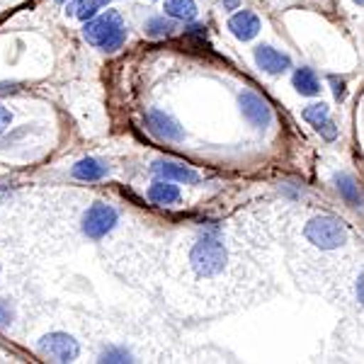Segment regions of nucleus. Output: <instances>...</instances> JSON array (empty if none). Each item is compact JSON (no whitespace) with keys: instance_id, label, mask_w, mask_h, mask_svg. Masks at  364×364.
Segmentation results:
<instances>
[{"instance_id":"8","label":"nucleus","mask_w":364,"mask_h":364,"mask_svg":"<svg viewBox=\"0 0 364 364\" xmlns=\"http://www.w3.org/2000/svg\"><path fill=\"white\" fill-rule=\"evenodd\" d=\"M146 119H149L151 132L158 134V136H163L168 141H182V139H185V129H182L170 114L161 112V109H151Z\"/></svg>"},{"instance_id":"20","label":"nucleus","mask_w":364,"mask_h":364,"mask_svg":"<svg viewBox=\"0 0 364 364\" xmlns=\"http://www.w3.org/2000/svg\"><path fill=\"white\" fill-rule=\"evenodd\" d=\"M10 321H13V309H10L8 301H3V299H0V328L10 326Z\"/></svg>"},{"instance_id":"5","label":"nucleus","mask_w":364,"mask_h":364,"mask_svg":"<svg viewBox=\"0 0 364 364\" xmlns=\"http://www.w3.org/2000/svg\"><path fill=\"white\" fill-rule=\"evenodd\" d=\"M39 350L54 362H75L80 355V345L68 333H49L39 340Z\"/></svg>"},{"instance_id":"9","label":"nucleus","mask_w":364,"mask_h":364,"mask_svg":"<svg viewBox=\"0 0 364 364\" xmlns=\"http://www.w3.org/2000/svg\"><path fill=\"white\" fill-rule=\"evenodd\" d=\"M228 29H231V34L240 39V42H250L260 32V17L250 13V10H240V13H236L228 20Z\"/></svg>"},{"instance_id":"2","label":"nucleus","mask_w":364,"mask_h":364,"mask_svg":"<svg viewBox=\"0 0 364 364\" xmlns=\"http://www.w3.org/2000/svg\"><path fill=\"white\" fill-rule=\"evenodd\" d=\"M190 262L199 277H214L226 265V248L216 236H204L195 243L190 252Z\"/></svg>"},{"instance_id":"6","label":"nucleus","mask_w":364,"mask_h":364,"mask_svg":"<svg viewBox=\"0 0 364 364\" xmlns=\"http://www.w3.org/2000/svg\"><path fill=\"white\" fill-rule=\"evenodd\" d=\"M238 102H240V112H243V117L252 127L260 129V132L269 127V122H272V109H269V105L260 95H255V92H243Z\"/></svg>"},{"instance_id":"7","label":"nucleus","mask_w":364,"mask_h":364,"mask_svg":"<svg viewBox=\"0 0 364 364\" xmlns=\"http://www.w3.org/2000/svg\"><path fill=\"white\" fill-rule=\"evenodd\" d=\"M255 63H257V68H262L265 73H272V75L284 73L287 68H291V58L267 44L255 46Z\"/></svg>"},{"instance_id":"21","label":"nucleus","mask_w":364,"mask_h":364,"mask_svg":"<svg viewBox=\"0 0 364 364\" xmlns=\"http://www.w3.org/2000/svg\"><path fill=\"white\" fill-rule=\"evenodd\" d=\"M331 83H333V92H336L338 100L345 97V80L338 78V75H331Z\"/></svg>"},{"instance_id":"15","label":"nucleus","mask_w":364,"mask_h":364,"mask_svg":"<svg viewBox=\"0 0 364 364\" xmlns=\"http://www.w3.org/2000/svg\"><path fill=\"white\" fill-rule=\"evenodd\" d=\"M336 187L340 195L345 197V202L352 204V207H360L362 204V195H360V187H357L355 178H350V175H336Z\"/></svg>"},{"instance_id":"13","label":"nucleus","mask_w":364,"mask_h":364,"mask_svg":"<svg viewBox=\"0 0 364 364\" xmlns=\"http://www.w3.org/2000/svg\"><path fill=\"white\" fill-rule=\"evenodd\" d=\"M291 83H294V87L301 92V95L314 97V95H318V92H321V83H318V78H316V73L311 68H296Z\"/></svg>"},{"instance_id":"25","label":"nucleus","mask_w":364,"mask_h":364,"mask_svg":"<svg viewBox=\"0 0 364 364\" xmlns=\"http://www.w3.org/2000/svg\"><path fill=\"white\" fill-rule=\"evenodd\" d=\"M15 85H0V95H5V92H13Z\"/></svg>"},{"instance_id":"3","label":"nucleus","mask_w":364,"mask_h":364,"mask_svg":"<svg viewBox=\"0 0 364 364\" xmlns=\"http://www.w3.org/2000/svg\"><path fill=\"white\" fill-rule=\"evenodd\" d=\"M304 236L309 238V243H314L321 250H336L340 245L348 243V228L343 226V221L336 216H316L311 219Z\"/></svg>"},{"instance_id":"11","label":"nucleus","mask_w":364,"mask_h":364,"mask_svg":"<svg viewBox=\"0 0 364 364\" xmlns=\"http://www.w3.org/2000/svg\"><path fill=\"white\" fill-rule=\"evenodd\" d=\"M149 199L158 207H170V204L180 202V190L178 185H173L170 180H156L154 185L149 187Z\"/></svg>"},{"instance_id":"14","label":"nucleus","mask_w":364,"mask_h":364,"mask_svg":"<svg viewBox=\"0 0 364 364\" xmlns=\"http://www.w3.org/2000/svg\"><path fill=\"white\" fill-rule=\"evenodd\" d=\"M166 13L173 17V20L190 22L197 17V5H195V0H166Z\"/></svg>"},{"instance_id":"24","label":"nucleus","mask_w":364,"mask_h":364,"mask_svg":"<svg viewBox=\"0 0 364 364\" xmlns=\"http://www.w3.org/2000/svg\"><path fill=\"white\" fill-rule=\"evenodd\" d=\"M357 299H360V304H362V274H360V279H357Z\"/></svg>"},{"instance_id":"18","label":"nucleus","mask_w":364,"mask_h":364,"mask_svg":"<svg viewBox=\"0 0 364 364\" xmlns=\"http://www.w3.org/2000/svg\"><path fill=\"white\" fill-rule=\"evenodd\" d=\"M100 362H109V364H119V362H134V355L127 352L124 348H107L100 355Z\"/></svg>"},{"instance_id":"16","label":"nucleus","mask_w":364,"mask_h":364,"mask_svg":"<svg viewBox=\"0 0 364 364\" xmlns=\"http://www.w3.org/2000/svg\"><path fill=\"white\" fill-rule=\"evenodd\" d=\"M144 29H146V34H149V37H168V34H173L175 22L166 20V17H151V20L146 22Z\"/></svg>"},{"instance_id":"23","label":"nucleus","mask_w":364,"mask_h":364,"mask_svg":"<svg viewBox=\"0 0 364 364\" xmlns=\"http://www.w3.org/2000/svg\"><path fill=\"white\" fill-rule=\"evenodd\" d=\"M221 5H224L226 10H236L238 8V0H221Z\"/></svg>"},{"instance_id":"1","label":"nucleus","mask_w":364,"mask_h":364,"mask_svg":"<svg viewBox=\"0 0 364 364\" xmlns=\"http://www.w3.org/2000/svg\"><path fill=\"white\" fill-rule=\"evenodd\" d=\"M83 37L102 51H117V49H122V44H124V39H127V27H124V22H122L119 13L109 10V13H105L100 17L85 20Z\"/></svg>"},{"instance_id":"12","label":"nucleus","mask_w":364,"mask_h":364,"mask_svg":"<svg viewBox=\"0 0 364 364\" xmlns=\"http://www.w3.org/2000/svg\"><path fill=\"white\" fill-rule=\"evenodd\" d=\"M109 168L105 166L102 161H95V158H83L73 166V178L78 180H85V182H92V180H102L107 178Z\"/></svg>"},{"instance_id":"26","label":"nucleus","mask_w":364,"mask_h":364,"mask_svg":"<svg viewBox=\"0 0 364 364\" xmlns=\"http://www.w3.org/2000/svg\"><path fill=\"white\" fill-rule=\"evenodd\" d=\"M355 3H357V5H362V3H364V0H355Z\"/></svg>"},{"instance_id":"4","label":"nucleus","mask_w":364,"mask_h":364,"mask_svg":"<svg viewBox=\"0 0 364 364\" xmlns=\"http://www.w3.org/2000/svg\"><path fill=\"white\" fill-rule=\"evenodd\" d=\"M117 219H119V214H117L114 207L105 202H95L83 216V233L90 240H102L114 228Z\"/></svg>"},{"instance_id":"17","label":"nucleus","mask_w":364,"mask_h":364,"mask_svg":"<svg viewBox=\"0 0 364 364\" xmlns=\"http://www.w3.org/2000/svg\"><path fill=\"white\" fill-rule=\"evenodd\" d=\"M301 117L306 122H311V124H321L323 119H328V105L326 102H314V105H309L306 109L301 112Z\"/></svg>"},{"instance_id":"19","label":"nucleus","mask_w":364,"mask_h":364,"mask_svg":"<svg viewBox=\"0 0 364 364\" xmlns=\"http://www.w3.org/2000/svg\"><path fill=\"white\" fill-rule=\"evenodd\" d=\"M316 132H318L326 141H336V136H338V127L333 124L331 119H323L321 124H316Z\"/></svg>"},{"instance_id":"10","label":"nucleus","mask_w":364,"mask_h":364,"mask_svg":"<svg viewBox=\"0 0 364 364\" xmlns=\"http://www.w3.org/2000/svg\"><path fill=\"white\" fill-rule=\"evenodd\" d=\"M154 173L158 178L170 180V182H197L199 180L195 170L180 166V163H168V161H158L154 166Z\"/></svg>"},{"instance_id":"22","label":"nucleus","mask_w":364,"mask_h":364,"mask_svg":"<svg viewBox=\"0 0 364 364\" xmlns=\"http://www.w3.org/2000/svg\"><path fill=\"white\" fill-rule=\"evenodd\" d=\"M10 122H13V114H10L8 109L3 107V105H0V134H3L5 129L10 127Z\"/></svg>"},{"instance_id":"27","label":"nucleus","mask_w":364,"mask_h":364,"mask_svg":"<svg viewBox=\"0 0 364 364\" xmlns=\"http://www.w3.org/2000/svg\"><path fill=\"white\" fill-rule=\"evenodd\" d=\"M56 3H66V0H56Z\"/></svg>"}]
</instances>
